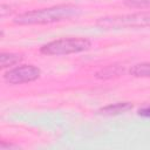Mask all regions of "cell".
I'll list each match as a JSON object with an SVG mask.
<instances>
[{"instance_id": "cell-3", "label": "cell", "mask_w": 150, "mask_h": 150, "mask_svg": "<svg viewBox=\"0 0 150 150\" xmlns=\"http://www.w3.org/2000/svg\"><path fill=\"white\" fill-rule=\"evenodd\" d=\"M90 41L83 38H67L50 41L40 48L45 55H67L73 53H81L90 48Z\"/></svg>"}, {"instance_id": "cell-6", "label": "cell", "mask_w": 150, "mask_h": 150, "mask_svg": "<svg viewBox=\"0 0 150 150\" xmlns=\"http://www.w3.org/2000/svg\"><path fill=\"white\" fill-rule=\"evenodd\" d=\"M22 60V56L19 54H13V53H1L0 55V63H1V68H8L12 66L18 64L20 61Z\"/></svg>"}, {"instance_id": "cell-10", "label": "cell", "mask_w": 150, "mask_h": 150, "mask_svg": "<svg viewBox=\"0 0 150 150\" xmlns=\"http://www.w3.org/2000/svg\"><path fill=\"white\" fill-rule=\"evenodd\" d=\"M138 115L139 116H143V117H150V104L141 108L138 110Z\"/></svg>"}, {"instance_id": "cell-9", "label": "cell", "mask_w": 150, "mask_h": 150, "mask_svg": "<svg viewBox=\"0 0 150 150\" xmlns=\"http://www.w3.org/2000/svg\"><path fill=\"white\" fill-rule=\"evenodd\" d=\"M124 5L132 8H149L150 0H124Z\"/></svg>"}, {"instance_id": "cell-7", "label": "cell", "mask_w": 150, "mask_h": 150, "mask_svg": "<svg viewBox=\"0 0 150 150\" xmlns=\"http://www.w3.org/2000/svg\"><path fill=\"white\" fill-rule=\"evenodd\" d=\"M121 73H123V67L117 66V64H111V66H108V67L101 69L100 71H97L96 77L110 79V77H114V76H118Z\"/></svg>"}, {"instance_id": "cell-1", "label": "cell", "mask_w": 150, "mask_h": 150, "mask_svg": "<svg viewBox=\"0 0 150 150\" xmlns=\"http://www.w3.org/2000/svg\"><path fill=\"white\" fill-rule=\"evenodd\" d=\"M80 14V8L74 5H57L49 8L25 12L13 21L18 25H46L68 20Z\"/></svg>"}, {"instance_id": "cell-4", "label": "cell", "mask_w": 150, "mask_h": 150, "mask_svg": "<svg viewBox=\"0 0 150 150\" xmlns=\"http://www.w3.org/2000/svg\"><path fill=\"white\" fill-rule=\"evenodd\" d=\"M41 70L33 64H22L5 73L4 80L9 84H21L35 81L40 77Z\"/></svg>"}, {"instance_id": "cell-5", "label": "cell", "mask_w": 150, "mask_h": 150, "mask_svg": "<svg viewBox=\"0 0 150 150\" xmlns=\"http://www.w3.org/2000/svg\"><path fill=\"white\" fill-rule=\"evenodd\" d=\"M130 109H132V104L130 102H118L100 109L98 112L103 115H120V114L127 112Z\"/></svg>"}, {"instance_id": "cell-8", "label": "cell", "mask_w": 150, "mask_h": 150, "mask_svg": "<svg viewBox=\"0 0 150 150\" xmlns=\"http://www.w3.org/2000/svg\"><path fill=\"white\" fill-rule=\"evenodd\" d=\"M130 74L136 77H150V62L132 66L130 68Z\"/></svg>"}, {"instance_id": "cell-2", "label": "cell", "mask_w": 150, "mask_h": 150, "mask_svg": "<svg viewBox=\"0 0 150 150\" xmlns=\"http://www.w3.org/2000/svg\"><path fill=\"white\" fill-rule=\"evenodd\" d=\"M97 25L107 29H122V28H142L150 26V12H139L132 14L105 16L97 21Z\"/></svg>"}]
</instances>
